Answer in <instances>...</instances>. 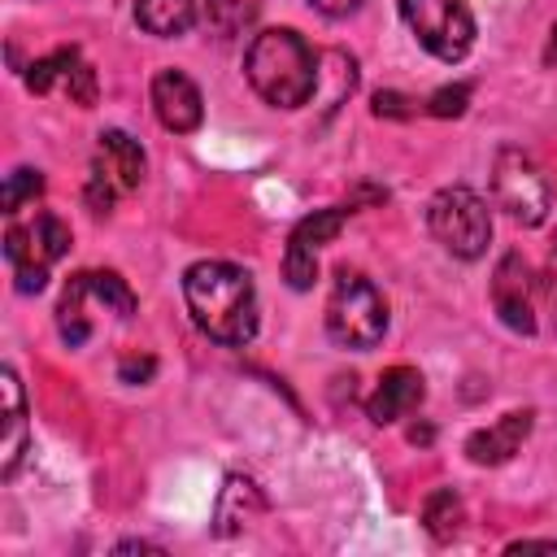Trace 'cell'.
Wrapping results in <instances>:
<instances>
[{"instance_id": "obj_20", "label": "cell", "mask_w": 557, "mask_h": 557, "mask_svg": "<svg viewBox=\"0 0 557 557\" xmlns=\"http://www.w3.org/2000/svg\"><path fill=\"white\" fill-rule=\"evenodd\" d=\"M422 522H426V531H431L435 540H453V535H457L461 500L453 496V487H440V492L426 496V505H422Z\"/></svg>"}, {"instance_id": "obj_23", "label": "cell", "mask_w": 557, "mask_h": 557, "mask_svg": "<svg viewBox=\"0 0 557 557\" xmlns=\"http://www.w3.org/2000/svg\"><path fill=\"white\" fill-rule=\"evenodd\" d=\"M117 370H122V379H126V383H139V379H148V374H152V357H126Z\"/></svg>"}, {"instance_id": "obj_26", "label": "cell", "mask_w": 557, "mask_h": 557, "mask_svg": "<svg viewBox=\"0 0 557 557\" xmlns=\"http://www.w3.org/2000/svg\"><path fill=\"white\" fill-rule=\"evenodd\" d=\"M544 61H548V65H557V26L548 30V44H544Z\"/></svg>"}, {"instance_id": "obj_4", "label": "cell", "mask_w": 557, "mask_h": 557, "mask_svg": "<svg viewBox=\"0 0 557 557\" xmlns=\"http://www.w3.org/2000/svg\"><path fill=\"white\" fill-rule=\"evenodd\" d=\"M426 222H431V235L444 244V252H453L461 261L483 257L487 244H492L487 200L474 196L470 187H444V191H435L431 205H426Z\"/></svg>"}, {"instance_id": "obj_2", "label": "cell", "mask_w": 557, "mask_h": 557, "mask_svg": "<svg viewBox=\"0 0 557 557\" xmlns=\"http://www.w3.org/2000/svg\"><path fill=\"white\" fill-rule=\"evenodd\" d=\"M244 74H248L252 91L274 109H300L318 91V57L287 26L252 35V44L244 52Z\"/></svg>"}, {"instance_id": "obj_6", "label": "cell", "mask_w": 557, "mask_h": 557, "mask_svg": "<svg viewBox=\"0 0 557 557\" xmlns=\"http://www.w3.org/2000/svg\"><path fill=\"white\" fill-rule=\"evenodd\" d=\"M492 191H496V205L522 226H540L553 209V183L522 148H500L496 152Z\"/></svg>"}, {"instance_id": "obj_13", "label": "cell", "mask_w": 557, "mask_h": 557, "mask_svg": "<svg viewBox=\"0 0 557 557\" xmlns=\"http://www.w3.org/2000/svg\"><path fill=\"white\" fill-rule=\"evenodd\" d=\"M0 396H4V435H0V479L17 474V461L30 444V426H26V396H22V379L13 366L0 370Z\"/></svg>"}, {"instance_id": "obj_22", "label": "cell", "mask_w": 557, "mask_h": 557, "mask_svg": "<svg viewBox=\"0 0 557 557\" xmlns=\"http://www.w3.org/2000/svg\"><path fill=\"white\" fill-rule=\"evenodd\" d=\"M405 104H409V100H405L400 91H379V96H374V113H379V117H409Z\"/></svg>"}, {"instance_id": "obj_11", "label": "cell", "mask_w": 557, "mask_h": 557, "mask_svg": "<svg viewBox=\"0 0 557 557\" xmlns=\"http://www.w3.org/2000/svg\"><path fill=\"white\" fill-rule=\"evenodd\" d=\"M152 113L165 131L174 135H187L200 126L205 117V100H200V87L183 74V70H161L152 78Z\"/></svg>"}, {"instance_id": "obj_25", "label": "cell", "mask_w": 557, "mask_h": 557, "mask_svg": "<svg viewBox=\"0 0 557 557\" xmlns=\"http://www.w3.org/2000/svg\"><path fill=\"white\" fill-rule=\"evenodd\" d=\"M518 548H557V540H513L509 553H518Z\"/></svg>"}, {"instance_id": "obj_12", "label": "cell", "mask_w": 557, "mask_h": 557, "mask_svg": "<svg viewBox=\"0 0 557 557\" xmlns=\"http://www.w3.org/2000/svg\"><path fill=\"white\" fill-rule=\"evenodd\" d=\"M144 148L139 139H131L126 131H100V144H96V161H91V174H100L113 191H135L144 183Z\"/></svg>"}, {"instance_id": "obj_14", "label": "cell", "mask_w": 557, "mask_h": 557, "mask_svg": "<svg viewBox=\"0 0 557 557\" xmlns=\"http://www.w3.org/2000/svg\"><path fill=\"white\" fill-rule=\"evenodd\" d=\"M418 405H422V374H418L413 366H392V370H383L379 387L370 392L366 413H370L379 426H387V422L405 418V413L418 409Z\"/></svg>"}, {"instance_id": "obj_27", "label": "cell", "mask_w": 557, "mask_h": 557, "mask_svg": "<svg viewBox=\"0 0 557 557\" xmlns=\"http://www.w3.org/2000/svg\"><path fill=\"white\" fill-rule=\"evenodd\" d=\"M553 257H557V235H553Z\"/></svg>"}, {"instance_id": "obj_17", "label": "cell", "mask_w": 557, "mask_h": 557, "mask_svg": "<svg viewBox=\"0 0 557 557\" xmlns=\"http://www.w3.org/2000/svg\"><path fill=\"white\" fill-rule=\"evenodd\" d=\"M261 492H257V483H248V479H239V474H231L226 479V487H222V500H218V531L226 535V531H235V527H244L252 513H261Z\"/></svg>"}, {"instance_id": "obj_9", "label": "cell", "mask_w": 557, "mask_h": 557, "mask_svg": "<svg viewBox=\"0 0 557 557\" xmlns=\"http://www.w3.org/2000/svg\"><path fill=\"white\" fill-rule=\"evenodd\" d=\"M26 87L48 96V91H61L70 96V104H96V70L78 57V48H57L48 57H39L30 70H26Z\"/></svg>"}, {"instance_id": "obj_7", "label": "cell", "mask_w": 557, "mask_h": 557, "mask_svg": "<svg viewBox=\"0 0 557 557\" xmlns=\"http://www.w3.org/2000/svg\"><path fill=\"white\" fill-rule=\"evenodd\" d=\"M400 17L413 30V39L448 65L461 61L474 44V17L466 0H400Z\"/></svg>"}, {"instance_id": "obj_21", "label": "cell", "mask_w": 557, "mask_h": 557, "mask_svg": "<svg viewBox=\"0 0 557 557\" xmlns=\"http://www.w3.org/2000/svg\"><path fill=\"white\" fill-rule=\"evenodd\" d=\"M466 100H470V87L457 83V87H440V91L426 100V109H431L435 117H457V113H466Z\"/></svg>"}, {"instance_id": "obj_5", "label": "cell", "mask_w": 557, "mask_h": 557, "mask_svg": "<svg viewBox=\"0 0 557 557\" xmlns=\"http://www.w3.org/2000/svg\"><path fill=\"white\" fill-rule=\"evenodd\" d=\"M65 248H70V226L48 209H39L30 222H9L4 257H9V265L17 274V292H26V296L39 292L48 283L52 261H61Z\"/></svg>"}, {"instance_id": "obj_24", "label": "cell", "mask_w": 557, "mask_h": 557, "mask_svg": "<svg viewBox=\"0 0 557 557\" xmlns=\"http://www.w3.org/2000/svg\"><path fill=\"white\" fill-rule=\"evenodd\" d=\"M309 4H313L318 13H326V17H348L361 0H309Z\"/></svg>"}, {"instance_id": "obj_19", "label": "cell", "mask_w": 557, "mask_h": 557, "mask_svg": "<svg viewBox=\"0 0 557 557\" xmlns=\"http://www.w3.org/2000/svg\"><path fill=\"white\" fill-rule=\"evenodd\" d=\"M44 196V174L39 170H30V165H17L9 178H4V191H0V209L9 213V218H17L26 205H35Z\"/></svg>"}, {"instance_id": "obj_1", "label": "cell", "mask_w": 557, "mask_h": 557, "mask_svg": "<svg viewBox=\"0 0 557 557\" xmlns=\"http://www.w3.org/2000/svg\"><path fill=\"white\" fill-rule=\"evenodd\" d=\"M191 322L218 344H248L257 335V287L231 261H196L183 274Z\"/></svg>"}, {"instance_id": "obj_16", "label": "cell", "mask_w": 557, "mask_h": 557, "mask_svg": "<svg viewBox=\"0 0 557 557\" xmlns=\"http://www.w3.org/2000/svg\"><path fill=\"white\" fill-rule=\"evenodd\" d=\"M135 22L161 39L187 35L196 26V0H135Z\"/></svg>"}, {"instance_id": "obj_15", "label": "cell", "mask_w": 557, "mask_h": 557, "mask_svg": "<svg viewBox=\"0 0 557 557\" xmlns=\"http://www.w3.org/2000/svg\"><path fill=\"white\" fill-rule=\"evenodd\" d=\"M527 431H531V409H513V413H505L500 422L474 431V435L466 440V457H470L474 466H500V461H509V457L522 448Z\"/></svg>"}, {"instance_id": "obj_18", "label": "cell", "mask_w": 557, "mask_h": 557, "mask_svg": "<svg viewBox=\"0 0 557 557\" xmlns=\"http://www.w3.org/2000/svg\"><path fill=\"white\" fill-rule=\"evenodd\" d=\"M205 13H209V26L222 39H235V35H244L252 26L257 0H205Z\"/></svg>"}, {"instance_id": "obj_10", "label": "cell", "mask_w": 557, "mask_h": 557, "mask_svg": "<svg viewBox=\"0 0 557 557\" xmlns=\"http://www.w3.org/2000/svg\"><path fill=\"white\" fill-rule=\"evenodd\" d=\"M492 305L500 313V322L518 335H531L535 331V305H531V270L518 252H505L496 261V274H492Z\"/></svg>"}, {"instance_id": "obj_8", "label": "cell", "mask_w": 557, "mask_h": 557, "mask_svg": "<svg viewBox=\"0 0 557 557\" xmlns=\"http://www.w3.org/2000/svg\"><path fill=\"white\" fill-rule=\"evenodd\" d=\"M344 218H348V209L331 205V209H313L309 218H300V222L292 226L287 252H283V274H287V283H292L296 292H309V287H313V278H318V248L339 235Z\"/></svg>"}, {"instance_id": "obj_3", "label": "cell", "mask_w": 557, "mask_h": 557, "mask_svg": "<svg viewBox=\"0 0 557 557\" xmlns=\"http://www.w3.org/2000/svg\"><path fill=\"white\" fill-rule=\"evenodd\" d=\"M383 331H387V305L379 287L357 270H339L326 296V335L339 348H374Z\"/></svg>"}]
</instances>
